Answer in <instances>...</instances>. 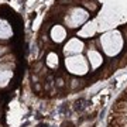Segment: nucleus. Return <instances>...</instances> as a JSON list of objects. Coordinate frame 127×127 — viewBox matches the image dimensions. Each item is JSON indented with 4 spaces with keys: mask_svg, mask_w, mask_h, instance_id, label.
Returning <instances> with one entry per match:
<instances>
[{
    "mask_svg": "<svg viewBox=\"0 0 127 127\" xmlns=\"http://www.w3.org/2000/svg\"><path fill=\"white\" fill-rule=\"evenodd\" d=\"M52 35H54V38L57 41H61L64 38V31L61 30L59 27H57V28H54V31H52Z\"/></svg>",
    "mask_w": 127,
    "mask_h": 127,
    "instance_id": "obj_1",
    "label": "nucleus"
},
{
    "mask_svg": "<svg viewBox=\"0 0 127 127\" xmlns=\"http://www.w3.org/2000/svg\"><path fill=\"white\" fill-rule=\"evenodd\" d=\"M47 62H48V65H50V66H55V65L58 64V58H57L54 54H50V57H48V61H47Z\"/></svg>",
    "mask_w": 127,
    "mask_h": 127,
    "instance_id": "obj_2",
    "label": "nucleus"
}]
</instances>
